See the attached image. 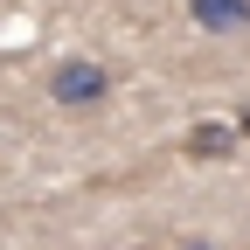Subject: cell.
<instances>
[{
	"label": "cell",
	"mask_w": 250,
	"mask_h": 250,
	"mask_svg": "<svg viewBox=\"0 0 250 250\" xmlns=\"http://www.w3.org/2000/svg\"><path fill=\"white\" fill-rule=\"evenodd\" d=\"M49 90H56V104H98L104 98V70L98 62H62L49 77Z\"/></svg>",
	"instance_id": "6da1fadb"
},
{
	"label": "cell",
	"mask_w": 250,
	"mask_h": 250,
	"mask_svg": "<svg viewBox=\"0 0 250 250\" xmlns=\"http://www.w3.org/2000/svg\"><path fill=\"white\" fill-rule=\"evenodd\" d=\"M188 14H195L202 28H215V35H236V28L250 21V0H188Z\"/></svg>",
	"instance_id": "7a4b0ae2"
},
{
	"label": "cell",
	"mask_w": 250,
	"mask_h": 250,
	"mask_svg": "<svg viewBox=\"0 0 250 250\" xmlns=\"http://www.w3.org/2000/svg\"><path fill=\"white\" fill-rule=\"evenodd\" d=\"M229 146H236L229 125H195V139H188V153H195V160H223Z\"/></svg>",
	"instance_id": "3957f363"
},
{
	"label": "cell",
	"mask_w": 250,
	"mask_h": 250,
	"mask_svg": "<svg viewBox=\"0 0 250 250\" xmlns=\"http://www.w3.org/2000/svg\"><path fill=\"white\" fill-rule=\"evenodd\" d=\"M236 132H250V111H243V125H236Z\"/></svg>",
	"instance_id": "277c9868"
}]
</instances>
